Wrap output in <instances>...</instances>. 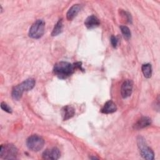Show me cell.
I'll return each instance as SVG.
<instances>
[{
	"label": "cell",
	"mask_w": 160,
	"mask_h": 160,
	"mask_svg": "<svg viewBox=\"0 0 160 160\" xmlns=\"http://www.w3.org/2000/svg\"><path fill=\"white\" fill-rule=\"evenodd\" d=\"M74 64L65 61H61L54 65L53 72L60 79H66L74 72Z\"/></svg>",
	"instance_id": "obj_1"
},
{
	"label": "cell",
	"mask_w": 160,
	"mask_h": 160,
	"mask_svg": "<svg viewBox=\"0 0 160 160\" xmlns=\"http://www.w3.org/2000/svg\"><path fill=\"white\" fill-rule=\"evenodd\" d=\"M35 86V80L33 78H29L22 82L21 84L14 86L12 91V97L14 100H19L24 91L31 90Z\"/></svg>",
	"instance_id": "obj_2"
},
{
	"label": "cell",
	"mask_w": 160,
	"mask_h": 160,
	"mask_svg": "<svg viewBox=\"0 0 160 160\" xmlns=\"http://www.w3.org/2000/svg\"><path fill=\"white\" fill-rule=\"evenodd\" d=\"M18 155V149L12 144H2L0 148V158L4 159H14Z\"/></svg>",
	"instance_id": "obj_3"
},
{
	"label": "cell",
	"mask_w": 160,
	"mask_h": 160,
	"mask_svg": "<svg viewBox=\"0 0 160 160\" xmlns=\"http://www.w3.org/2000/svg\"><path fill=\"white\" fill-rule=\"evenodd\" d=\"M45 29V22L42 19H38L31 26L29 36L33 39H39L42 36Z\"/></svg>",
	"instance_id": "obj_4"
},
{
	"label": "cell",
	"mask_w": 160,
	"mask_h": 160,
	"mask_svg": "<svg viewBox=\"0 0 160 160\" xmlns=\"http://www.w3.org/2000/svg\"><path fill=\"white\" fill-rule=\"evenodd\" d=\"M26 145L31 151L37 152L42 149L44 145V141L41 136L34 134L28 138Z\"/></svg>",
	"instance_id": "obj_5"
},
{
	"label": "cell",
	"mask_w": 160,
	"mask_h": 160,
	"mask_svg": "<svg viewBox=\"0 0 160 160\" xmlns=\"http://www.w3.org/2000/svg\"><path fill=\"white\" fill-rule=\"evenodd\" d=\"M137 142H138V146L139 147L141 156L146 159H148V160L154 159V152L148 146L145 139L142 137L139 136L138 138Z\"/></svg>",
	"instance_id": "obj_6"
},
{
	"label": "cell",
	"mask_w": 160,
	"mask_h": 160,
	"mask_svg": "<svg viewBox=\"0 0 160 160\" xmlns=\"http://www.w3.org/2000/svg\"><path fill=\"white\" fill-rule=\"evenodd\" d=\"M133 82L131 79L125 80L121 88V94L123 98H127L129 97L132 91Z\"/></svg>",
	"instance_id": "obj_7"
},
{
	"label": "cell",
	"mask_w": 160,
	"mask_h": 160,
	"mask_svg": "<svg viewBox=\"0 0 160 160\" xmlns=\"http://www.w3.org/2000/svg\"><path fill=\"white\" fill-rule=\"evenodd\" d=\"M61 156L60 151L57 148H52L45 150L42 155V157L44 159H52L56 160L59 158Z\"/></svg>",
	"instance_id": "obj_8"
},
{
	"label": "cell",
	"mask_w": 160,
	"mask_h": 160,
	"mask_svg": "<svg viewBox=\"0 0 160 160\" xmlns=\"http://www.w3.org/2000/svg\"><path fill=\"white\" fill-rule=\"evenodd\" d=\"M99 24H100V21L99 19L94 15L88 16L85 19V21H84V25L88 29H92V28H96L99 26Z\"/></svg>",
	"instance_id": "obj_9"
},
{
	"label": "cell",
	"mask_w": 160,
	"mask_h": 160,
	"mask_svg": "<svg viewBox=\"0 0 160 160\" xmlns=\"http://www.w3.org/2000/svg\"><path fill=\"white\" fill-rule=\"evenodd\" d=\"M151 124V119L147 116L141 117L138 121L134 124V128L136 129H139L144 128Z\"/></svg>",
	"instance_id": "obj_10"
},
{
	"label": "cell",
	"mask_w": 160,
	"mask_h": 160,
	"mask_svg": "<svg viewBox=\"0 0 160 160\" xmlns=\"http://www.w3.org/2000/svg\"><path fill=\"white\" fill-rule=\"evenodd\" d=\"M81 10V6L80 4H74L72 6L69 10L66 13V18L69 21L72 20L74 17L76 16V15L78 14V12Z\"/></svg>",
	"instance_id": "obj_11"
},
{
	"label": "cell",
	"mask_w": 160,
	"mask_h": 160,
	"mask_svg": "<svg viewBox=\"0 0 160 160\" xmlns=\"http://www.w3.org/2000/svg\"><path fill=\"white\" fill-rule=\"evenodd\" d=\"M116 109H117V107L116 104L113 101L109 100V101H108L104 104L101 111V112L104 114H110V113L114 112L116 111Z\"/></svg>",
	"instance_id": "obj_12"
},
{
	"label": "cell",
	"mask_w": 160,
	"mask_h": 160,
	"mask_svg": "<svg viewBox=\"0 0 160 160\" xmlns=\"http://www.w3.org/2000/svg\"><path fill=\"white\" fill-rule=\"evenodd\" d=\"M61 113H62L63 120L66 121L74 116L75 114V111L72 106H66L62 108Z\"/></svg>",
	"instance_id": "obj_13"
},
{
	"label": "cell",
	"mask_w": 160,
	"mask_h": 160,
	"mask_svg": "<svg viewBox=\"0 0 160 160\" xmlns=\"http://www.w3.org/2000/svg\"><path fill=\"white\" fill-rule=\"evenodd\" d=\"M141 70L143 75L146 78H150L152 75V66L149 63H146L142 64Z\"/></svg>",
	"instance_id": "obj_14"
},
{
	"label": "cell",
	"mask_w": 160,
	"mask_h": 160,
	"mask_svg": "<svg viewBox=\"0 0 160 160\" xmlns=\"http://www.w3.org/2000/svg\"><path fill=\"white\" fill-rule=\"evenodd\" d=\"M62 28H63V24H62V19H59V21L56 22L55 24L52 31L51 32V36H56L59 34L62 31Z\"/></svg>",
	"instance_id": "obj_15"
},
{
	"label": "cell",
	"mask_w": 160,
	"mask_h": 160,
	"mask_svg": "<svg viewBox=\"0 0 160 160\" xmlns=\"http://www.w3.org/2000/svg\"><path fill=\"white\" fill-rule=\"evenodd\" d=\"M120 29H121V31L124 38L126 39H128V40L129 39L131 38V31H130V29H129V28L127 27L126 26H121Z\"/></svg>",
	"instance_id": "obj_16"
},
{
	"label": "cell",
	"mask_w": 160,
	"mask_h": 160,
	"mask_svg": "<svg viewBox=\"0 0 160 160\" xmlns=\"http://www.w3.org/2000/svg\"><path fill=\"white\" fill-rule=\"evenodd\" d=\"M1 109L3 110V111H6V112H8V113H11L12 112V109H11V107H9L6 102H2L1 103Z\"/></svg>",
	"instance_id": "obj_17"
},
{
	"label": "cell",
	"mask_w": 160,
	"mask_h": 160,
	"mask_svg": "<svg viewBox=\"0 0 160 160\" xmlns=\"http://www.w3.org/2000/svg\"><path fill=\"white\" fill-rule=\"evenodd\" d=\"M118 40L116 38V37H115L114 36H111V43L112 46H113V48H116V46L118 45Z\"/></svg>",
	"instance_id": "obj_18"
}]
</instances>
